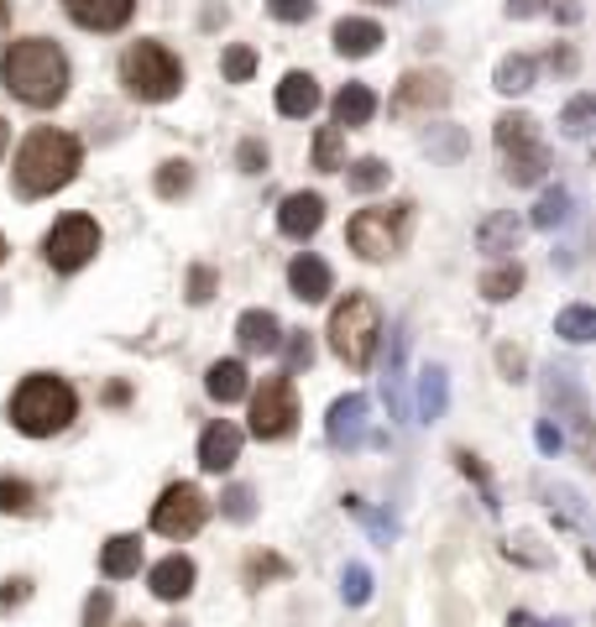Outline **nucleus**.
I'll return each instance as SVG.
<instances>
[{
	"label": "nucleus",
	"mask_w": 596,
	"mask_h": 627,
	"mask_svg": "<svg viewBox=\"0 0 596 627\" xmlns=\"http://www.w3.org/2000/svg\"><path fill=\"white\" fill-rule=\"evenodd\" d=\"M450 100V85H444V74H409L403 89H398V105H409V110H424V105H444Z\"/></svg>",
	"instance_id": "4be33fe9"
},
{
	"label": "nucleus",
	"mask_w": 596,
	"mask_h": 627,
	"mask_svg": "<svg viewBox=\"0 0 596 627\" xmlns=\"http://www.w3.org/2000/svg\"><path fill=\"white\" fill-rule=\"evenodd\" d=\"M277 225H283V236H293V241L314 236L324 225V199L320 194H289L283 209H277Z\"/></svg>",
	"instance_id": "4468645a"
},
{
	"label": "nucleus",
	"mask_w": 596,
	"mask_h": 627,
	"mask_svg": "<svg viewBox=\"0 0 596 627\" xmlns=\"http://www.w3.org/2000/svg\"><path fill=\"white\" fill-rule=\"evenodd\" d=\"M85 153L69 131H52V126H37L17 153V188L27 199H42V194H58V188L74 184Z\"/></svg>",
	"instance_id": "f03ea898"
},
{
	"label": "nucleus",
	"mask_w": 596,
	"mask_h": 627,
	"mask_svg": "<svg viewBox=\"0 0 596 627\" xmlns=\"http://www.w3.org/2000/svg\"><path fill=\"white\" fill-rule=\"evenodd\" d=\"M367 591H372V586H367V570L351 565V570H345V596H351V601H367Z\"/></svg>",
	"instance_id": "a19ab883"
},
{
	"label": "nucleus",
	"mask_w": 596,
	"mask_h": 627,
	"mask_svg": "<svg viewBox=\"0 0 596 627\" xmlns=\"http://www.w3.org/2000/svg\"><path fill=\"white\" fill-rule=\"evenodd\" d=\"M0 79H6V89H11L21 105L52 110V105L69 95V58H63V48L48 42V37H21V42H11L6 58H0Z\"/></svg>",
	"instance_id": "f257e3e1"
},
{
	"label": "nucleus",
	"mask_w": 596,
	"mask_h": 627,
	"mask_svg": "<svg viewBox=\"0 0 596 627\" xmlns=\"http://www.w3.org/2000/svg\"><path fill=\"white\" fill-rule=\"evenodd\" d=\"M377 42H382V27L367 17H345L335 21V52L341 58H367V52H377Z\"/></svg>",
	"instance_id": "f3484780"
},
{
	"label": "nucleus",
	"mask_w": 596,
	"mask_h": 627,
	"mask_svg": "<svg viewBox=\"0 0 596 627\" xmlns=\"http://www.w3.org/2000/svg\"><path fill=\"white\" fill-rule=\"evenodd\" d=\"M241 168L262 173V168H267V147H262V141H241Z\"/></svg>",
	"instance_id": "4c0bfd02"
},
{
	"label": "nucleus",
	"mask_w": 596,
	"mask_h": 627,
	"mask_svg": "<svg viewBox=\"0 0 596 627\" xmlns=\"http://www.w3.org/2000/svg\"><path fill=\"white\" fill-rule=\"evenodd\" d=\"M184 188H188V163H163V173H157V194L173 199V194H184Z\"/></svg>",
	"instance_id": "72a5a7b5"
},
{
	"label": "nucleus",
	"mask_w": 596,
	"mask_h": 627,
	"mask_svg": "<svg viewBox=\"0 0 596 627\" xmlns=\"http://www.w3.org/2000/svg\"><path fill=\"white\" fill-rule=\"evenodd\" d=\"M299 419V398H293L289 376H267L262 388L252 392V434L256 440H283Z\"/></svg>",
	"instance_id": "1a4fd4ad"
},
{
	"label": "nucleus",
	"mask_w": 596,
	"mask_h": 627,
	"mask_svg": "<svg viewBox=\"0 0 596 627\" xmlns=\"http://www.w3.org/2000/svg\"><path fill=\"white\" fill-rule=\"evenodd\" d=\"M236 455H241V429L236 424H209L205 434H199V466L205 471H231L236 466Z\"/></svg>",
	"instance_id": "2eb2a0df"
},
{
	"label": "nucleus",
	"mask_w": 596,
	"mask_h": 627,
	"mask_svg": "<svg viewBox=\"0 0 596 627\" xmlns=\"http://www.w3.org/2000/svg\"><path fill=\"white\" fill-rule=\"evenodd\" d=\"M382 184H388V163L382 157H361L356 168H351V188H361V194H372Z\"/></svg>",
	"instance_id": "c756f323"
},
{
	"label": "nucleus",
	"mask_w": 596,
	"mask_h": 627,
	"mask_svg": "<svg viewBox=\"0 0 596 627\" xmlns=\"http://www.w3.org/2000/svg\"><path fill=\"white\" fill-rule=\"evenodd\" d=\"M289 288L304 298V304H324L330 293H335V277H330V267H324L314 252L304 256H293V267H289Z\"/></svg>",
	"instance_id": "f8f14e48"
},
{
	"label": "nucleus",
	"mask_w": 596,
	"mask_h": 627,
	"mask_svg": "<svg viewBox=\"0 0 596 627\" xmlns=\"http://www.w3.org/2000/svg\"><path fill=\"white\" fill-rule=\"evenodd\" d=\"M361 429H367V398L351 392V398H341L330 408V444H356Z\"/></svg>",
	"instance_id": "aec40b11"
},
{
	"label": "nucleus",
	"mask_w": 596,
	"mask_h": 627,
	"mask_svg": "<svg viewBox=\"0 0 596 627\" xmlns=\"http://www.w3.org/2000/svg\"><path fill=\"white\" fill-rule=\"evenodd\" d=\"M330 110H335V131H351V126H367L377 116V95L367 85H345Z\"/></svg>",
	"instance_id": "6ab92c4d"
},
{
	"label": "nucleus",
	"mask_w": 596,
	"mask_h": 627,
	"mask_svg": "<svg viewBox=\"0 0 596 627\" xmlns=\"http://www.w3.org/2000/svg\"><path fill=\"white\" fill-rule=\"evenodd\" d=\"M85 623L89 627H100V623H110V596H89V607H85Z\"/></svg>",
	"instance_id": "79ce46f5"
},
{
	"label": "nucleus",
	"mask_w": 596,
	"mask_h": 627,
	"mask_svg": "<svg viewBox=\"0 0 596 627\" xmlns=\"http://www.w3.org/2000/svg\"><path fill=\"white\" fill-rule=\"evenodd\" d=\"M277 110L283 116H314L320 110V85H314V74H289L283 85H277Z\"/></svg>",
	"instance_id": "a211bd4d"
},
{
	"label": "nucleus",
	"mask_w": 596,
	"mask_h": 627,
	"mask_svg": "<svg viewBox=\"0 0 596 627\" xmlns=\"http://www.w3.org/2000/svg\"><path fill=\"white\" fill-rule=\"evenodd\" d=\"M188 288H194V293H188L194 304H205L209 288H215V272H209V267H194V277H188Z\"/></svg>",
	"instance_id": "58836bf2"
},
{
	"label": "nucleus",
	"mask_w": 596,
	"mask_h": 627,
	"mask_svg": "<svg viewBox=\"0 0 596 627\" xmlns=\"http://www.w3.org/2000/svg\"><path fill=\"white\" fill-rule=\"evenodd\" d=\"M205 518H209L205 492H199V487H188V481L168 487V492L157 497V508H153V528L163 533V539H188V533H199Z\"/></svg>",
	"instance_id": "9d476101"
},
{
	"label": "nucleus",
	"mask_w": 596,
	"mask_h": 627,
	"mask_svg": "<svg viewBox=\"0 0 596 627\" xmlns=\"http://www.w3.org/2000/svg\"><path fill=\"white\" fill-rule=\"evenodd\" d=\"M252 68H256V52L252 48H231V52H225V79H231V85H246V79H252Z\"/></svg>",
	"instance_id": "2f4dec72"
},
{
	"label": "nucleus",
	"mask_w": 596,
	"mask_h": 627,
	"mask_svg": "<svg viewBox=\"0 0 596 627\" xmlns=\"http://www.w3.org/2000/svg\"><path fill=\"white\" fill-rule=\"evenodd\" d=\"M267 6H273L277 21H309L314 17V0H267Z\"/></svg>",
	"instance_id": "c9c22d12"
},
{
	"label": "nucleus",
	"mask_w": 596,
	"mask_h": 627,
	"mask_svg": "<svg viewBox=\"0 0 596 627\" xmlns=\"http://www.w3.org/2000/svg\"><path fill=\"white\" fill-rule=\"evenodd\" d=\"M377 340H382V314L367 293H345V304H335L330 314V351L345 361V366H372Z\"/></svg>",
	"instance_id": "20e7f679"
},
{
	"label": "nucleus",
	"mask_w": 596,
	"mask_h": 627,
	"mask_svg": "<svg viewBox=\"0 0 596 627\" xmlns=\"http://www.w3.org/2000/svg\"><path fill=\"white\" fill-rule=\"evenodd\" d=\"M377 6H392V0H377Z\"/></svg>",
	"instance_id": "09e8293b"
},
{
	"label": "nucleus",
	"mask_w": 596,
	"mask_h": 627,
	"mask_svg": "<svg viewBox=\"0 0 596 627\" xmlns=\"http://www.w3.org/2000/svg\"><path fill=\"white\" fill-rule=\"evenodd\" d=\"M565 215H570V188H549L545 199L534 204V225H539V231H555V225H565Z\"/></svg>",
	"instance_id": "cd10ccee"
},
{
	"label": "nucleus",
	"mask_w": 596,
	"mask_h": 627,
	"mask_svg": "<svg viewBox=\"0 0 596 627\" xmlns=\"http://www.w3.org/2000/svg\"><path fill=\"white\" fill-rule=\"evenodd\" d=\"M539 450H560V429H539Z\"/></svg>",
	"instance_id": "c03bdc74"
},
{
	"label": "nucleus",
	"mask_w": 596,
	"mask_h": 627,
	"mask_svg": "<svg viewBox=\"0 0 596 627\" xmlns=\"http://www.w3.org/2000/svg\"><path fill=\"white\" fill-rule=\"evenodd\" d=\"M32 487H27V481H21V476H6V481H0V512H27L32 508Z\"/></svg>",
	"instance_id": "7c9ffc66"
},
{
	"label": "nucleus",
	"mask_w": 596,
	"mask_h": 627,
	"mask_svg": "<svg viewBox=\"0 0 596 627\" xmlns=\"http://www.w3.org/2000/svg\"><path fill=\"white\" fill-rule=\"evenodd\" d=\"M512 17H534V11H545V0H508Z\"/></svg>",
	"instance_id": "37998d69"
},
{
	"label": "nucleus",
	"mask_w": 596,
	"mask_h": 627,
	"mask_svg": "<svg viewBox=\"0 0 596 627\" xmlns=\"http://www.w3.org/2000/svg\"><path fill=\"white\" fill-rule=\"evenodd\" d=\"M153 596L157 601H184L188 591H194V560H184V555H168V560L153 565Z\"/></svg>",
	"instance_id": "dca6fc26"
},
{
	"label": "nucleus",
	"mask_w": 596,
	"mask_h": 627,
	"mask_svg": "<svg viewBox=\"0 0 596 627\" xmlns=\"http://www.w3.org/2000/svg\"><path fill=\"white\" fill-rule=\"evenodd\" d=\"M74 413H79V398L63 376H48L37 372L27 376L11 398V424L27 434V440H52V434H63L74 424Z\"/></svg>",
	"instance_id": "7ed1b4c3"
},
{
	"label": "nucleus",
	"mask_w": 596,
	"mask_h": 627,
	"mask_svg": "<svg viewBox=\"0 0 596 627\" xmlns=\"http://www.w3.org/2000/svg\"><path fill=\"white\" fill-rule=\"evenodd\" d=\"M63 11L85 32H120L131 21V11H137V0H63Z\"/></svg>",
	"instance_id": "9b49d317"
},
{
	"label": "nucleus",
	"mask_w": 596,
	"mask_h": 627,
	"mask_svg": "<svg viewBox=\"0 0 596 627\" xmlns=\"http://www.w3.org/2000/svg\"><path fill=\"white\" fill-rule=\"evenodd\" d=\"M0 153H6V120H0Z\"/></svg>",
	"instance_id": "49530a36"
},
{
	"label": "nucleus",
	"mask_w": 596,
	"mask_h": 627,
	"mask_svg": "<svg viewBox=\"0 0 596 627\" xmlns=\"http://www.w3.org/2000/svg\"><path fill=\"white\" fill-rule=\"evenodd\" d=\"M95 252H100V225L89 215H63L42 236V256H48L52 272H79L85 262H95Z\"/></svg>",
	"instance_id": "6e6552de"
},
{
	"label": "nucleus",
	"mask_w": 596,
	"mask_h": 627,
	"mask_svg": "<svg viewBox=\"0 0 596 627\" xmlns=\"http://www.w3.org/2000/svg\"><path fill=\"white\" fill-rule=\"evenodd\" d=\"M497 147L508 157V178L512 184H539L549 168L545 141L534 136V120L528 116H502L497 120Z\"/></svg>",
	"instance_id": "0eeeda50"
},
{
	"label": "nucleus",
	"mask_w": 596,
	"mask_h": 627,
	"mask_svg": "<svg viewBox=\"0 0 596 627\" xmlns=\"http://www.w3.org/2000/svg\"><path fill=\"white\" fill-rule=\"evenodd\" d=\"M0 262H6V236H0Z\"/></svg>",
	"instance_id": "de8ad7c7"
},
{
	"label": "nucleus",
	"mask_w": 596,
	"mask_h": 627,
	"mask_svg": "<svg viewBox=\"0 0 596 627\" xmlns=\"http://www.w3.org/2000/svg\"><path fill=\"white\" fill-rule=\"evenodd\" d=\"M345 131H335V126H324L320 136H314V168H324V173H335V168H345V141H341Z\"/></svg>",
	"instance_id": "bb28decb"
},
{
	"label": "nucleus",
	"mask_w": 596,
	"mask_h": 627,
	"mask_svg": "<svg viewBox=\"0 0 596 627\" xmlns=\"http://www.w3.org/2000/svg\"><path fill=\"white\" fill-rule=\"evenodd\" d=\"M419 403H424V413H429V419H434V413H440V408H444V372H440V366H434V372H424V388H419Z\"/></svg>",
	"instance_id": "473e14b6"
},
{
	"label": "nucleus",
	"mask_w": 596,
	"mask_h": 627,
	"mask_svg": "<svg viewBox=\"0 0 596 627\" xmlns=\"http://www.w3.org/2000/svg\"><path fill=\"white\" fill-rule=\"evenodd\" d=\"M236 340H241V351L273 356L277 345H283V324H277L273 308H246V314L236 320Z\"/></svg>",
	"instance_id": "ddd939ff"
},
{
	"label": "nucleus",
	"mask_w": 596,
	"mask_h": 627,
	"mask_svg": "<svg viewBox=\"0 0 596 627\" xmlns=\"http://www.w3.org/2000/svg\"><path fill=\"white\" fill-rule=\"evenodd\" d=\"M225 518H236V523L252 518V492H246V487H231V492H225Z\"/></svg>",
	"instance_id": "e433bc0d"
},
{
	"label": "nucleus",
	"mask_w": 596,
	"mask_h": 627,
	"mask_svg": "<svg viewBox=\"0 0 596 627\" xmlns=\"http://www.w3.org/2000/svg\"><path fill=\"white\" fill-rule=\"evenodd\" d=\"M555 335H565V340H592L596 335V314L586 304H570L560 314V324H555Z\"/></svg>",
	"instance_id": "c85d7f7f"
},
{
	"label": "nucleus",
	"mask_w": 596,
	"mask_h": 627,
	"mask_svg": "<svg viewBox=\"0 0 596 627\" xmlns=\"http://www.w3.org/2000/svg\"><path fill=\"white\" fill-rule=\"evenodd\" d=\"M586 131H592V95L570 100V110H565V136H586Z\"/></svg>",
	"instance_id": "f704fd0d"
},
{
	"label": "nucleus",
	"mask_w": 596,
	"mask_h": 627,
	"mask_svg": "<svg viewBox=\"0 0 596 627\" xmlns=\"http://www.w3.org/2000/svg\"><path fill=\"white\" fill-rule=\"evenodd\" d=\"M518 288H524V267H518V262H508V267H497V272H487V277H481V293H487L492 304L512 298Z\"/></svg>",
	"instance_id": "a878e982"
},
{
	"label": "nucleus",
	"mask_w": 596,
	"mask_h": 627,
	"mask_svg": "<svg viewBox=\"0 0 596 627\" xmlns=\"http://www.w3.org/2000/svg\"><path fill=\"white\" fill-rule=\"evenodd\" d=\"M528 85H534V58L512 52V58H502V63H497V89H502V95H524Z\"/></svg>",
	"instance_id": "b1692460"
},
{
	"label": "nucleus",
	"mask_w": 596,
	"mask_h": 627,
	"mask_svg": "<svg viewBox=\"0 0 596 627\" xmlns=\"http://www.w3.org/2000/svg\"><path fill=\"white\" fill-rule=\"evenodd\" d=\"M205 388L215 403H236V398H246V366L241 361H215L205 372Z\"/></svg>",
	"instance_id": "5701e85b"
},
{
	"label": "nucleus",
	"mask_w": 596,
	"mask_h": 627,
	"mask_svg": "<svg viewBox=\"0 0 596 627\" xmlns=\"http://www.w3.org/2000/svg\"><path fill=\"white\" fill-rule=\"evenodd\" d=\"M11 32V0H0V37Z\"/></svg>",
	"instance_id": "a18cd8bd"
},
{
	"label": "nucleus",
	"mask_w": 596,
	"mask_h": 627,
	"mask_svg": "<svg viewBox=\"0 0 596 627\" xmlns=\"http://www.w3.org/2000/svg\"><path fill=\"white\" fill-rule=\"evenodd\" d=\"M137 565H141V539H137V533H116V539L100 549V570L110 580L137 576Z\"/></svg>",
	"instance_id": "412c9836"
},
{
	"label": "nucleus",
	"mask_w": 596,
	"mask_h": 627,
	"mask_svg": "<svg viewBox=\"0 0 596 627\" xmlns=\"http://www.w3.org/2000/svg\"><path fill=\"white\" fill-rule=\"evenodd\" d=\"M351 252L367 256V262H388L398 256L403 236H409V204H377V209H361L351 221Z\"/></svg>",
	"instance_id": "423d86ee"
},
{
	"label": "nucleus",
	"mask_w": 596,
	"mask_h": 627,
	"mask_svg": "<svg viewBox=\"0 0 596 627\" xmlns=\"http://www.w3.org/2000/svg\"><path fill=\"white\" fill-rule=\"evenodd\" d=\"M120 85L131 89L137 100H173L184 89V63L173 58L163 42H131L120 58Z\"/></svg>",
	"instance_id": "39448f33"
},
{
	"label": "nucleus",
	"mask_w": 596,
	"mask_h": 627,
	"mask_svg": "<svg viewBox=\"0 0 596 627\" xmlns=\"http://www.w3.org/2000/svg\"><path fill=\"white\" fill-rule=\"evenodd\" d=\"M314 361V345H309V335H293L289 340V366L299 372V366H309Z\"/></svg>",
	"instance_id": "ea45409f"
},
{
	"label": "nucleus",
	"mask_w": 596,
	"mask_h": 627,
	"mask_svg": "<svg viewBox=\"0 0 596 627\" xmlns=\"http://www.w3.org/2000/svg\"><path fill=\"white\" fill-rule=\"evenodd\" d=\"M524 236V225L512 221V215H492V221L481 225V252H512Z\"/></svg>",
	"instance_id": "393cba45"
}]
</instances>
